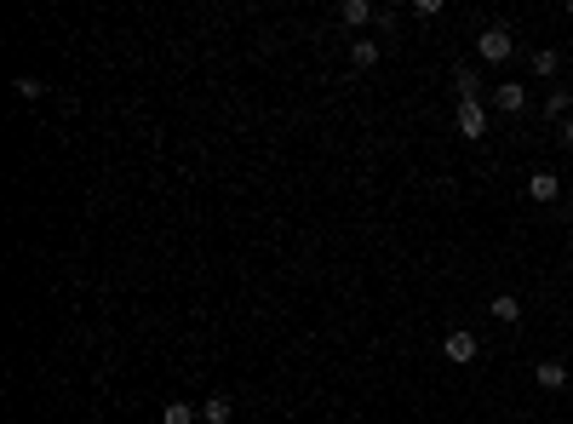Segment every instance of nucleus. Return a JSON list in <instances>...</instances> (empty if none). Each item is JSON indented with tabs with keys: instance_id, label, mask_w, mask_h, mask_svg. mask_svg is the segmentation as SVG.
<instances>
[{
	"instance_id": "obj_9",
	"label": "nucleus",
	"mask_w": 573,
	"mask_h": 424,
	"mask_svg": "<svg viewBox=\"0 0 573 424\" xmlns=\"http://www.w3.org/2000/svg\"><path fill=\"white\" fill-rule=\"evenodd\" d=\"M229 419H236V401L229 396H207L201 401V424H229Z\"/></svg>"
},
{
	"instance_id": "obj_3",
	"label": "nucleus",
	"mask_w": 573,
	"mask_h": 424,
	"mask_svg": "<svg viewBox=\"0 0 573 424\" xmlns=\"http://www.w3.org/2000/svg\"><path fill=\"white\" fill-rule=\"evenodd\" d=\"M453 92H459V103H482L487 80H482V69H476V63H459V69H453Z\"/></svg>"
},
{
	"instance_id": "obj_1",
	"label": "nucleus",
	"mask_w": 573,
	"mask_h": 424,
	"mask_svg": "<svg viewBox=\"0 0 573 424\" xmlns=\"http://www.w3.org/2000/svg\"><path fill=\"white\" fill-rule=\"evenodd\" d=\"M476 58H482V63H511V58H516V35L504 29V24H487V29L476 35Z\"/></svg>"
},
{
	"instance_id": "obj_13",
	"label": "nucleus",
	"mask_w": 573,
	"mask_h": 424,
	"mask_svg": "<svg viewBox=\"0 0 573 424\" xmlns=\"http://www.w3.org/2000/svg\"><path fill=\"white\" fill-rule=\"evenodd\" d=\"M527 69H534L539 80H550V75H557V69H562V58H557V52H550V47H539L534 58H527Z\"/></svg>"
},
{
	"instance_id": "obj_8",
	"label": "nucleus",
	"mask_w": 573,
	"mask_h": 424,
	"mask_svg": "<svg viewBox=\"0 0 573 424\" xmlns=\"http://www.w3.org/2000/svg\"><path fill=\"white\" fill-rule=\"evenodd\" d=\"M459 132L464 138H487V110L482 103H459Z\"/></svg>"
},
{
	"instance_id": "obj_11",
	"label": "nucleus",
	"mask_w": 573,
	"mask_h": 424,
	"mask_svg": "<svg viewBox=\"0 0 573 424\" xmlns=\"http://www.w3.org/2000/svg\"><path fill=\"white\" fill-rule=\"evenodd\" d=\"M534 378H539V390H568V367L562 362H539Z\"/></svg>"
},
{
	"instance_id": "obj_14",
	"label": "nucleus",
	"mask_w": 573,
	"mask_h": 424,
	"mask_svg": "<svg viewBox=\"0 0 573 424\" xmlns=\"http://www.w3.org/2000/svg\"><path fill=\"white\" fill-rule=\"evenodd\" d=\"M545 115L568 126V121H573V92H550V98H545Z\"/></svg>"
},
{
	"instance_id": "obj_10",
	"label": "nucleus",
	"mask_w": 573,
	"mask_h": 424,
	"mask_svg": "<svg viewBox=\"0 0 573 424\" xmlns=\"http://www.w3.org/2000/svg\"><path fill=\"white\" fill-rule=\"evenodd\" d=\"M378 52H385L378 40H362V35H355V47H350V69H355V75H362V69H373V63H378Z\"/></svg>"
},
{
	"instance_id": "obj_16",
	"label": "nucleus",
	"mask_w": 573,
	"mask_h": 424,
	"mask_svg": "<svg viewBox=\"0 0 573 424\" xmlns=\"http://www.w3.org/2000/svg\"><path fill=\"white\" fill-rule=\"evenodd\" d=\"M562 143H568V150H573V121H568V126H562Z\"/></svg>"
},
{
	"instance_id": "obj_6",
	"label": "nucleus",
	"mask_w": 573,
	"mask_h": 424,
	"mask_svg": "<svg viewBox=\"0 0 573 424\" xmlns=\"http://www.w3.org/2000/svg\"><path fill=\"white\" fill-rule=\"evenodd\" d=\"M487 315H493L499 327H516V322H522V299H516V292H493V304H487Z\"/></svg>"
},
{
	"instance_id": "obj_12",
	"label": "nucleus",
	"mask_w": 573,
	"mask_h": 424,
	"mask_svg": "<svg viewBox=\"0 0 573 424\" xmlns=\"http://www.w3.org/2000/svg\"><path fill=\"white\" fill-rule=\"evenodd\" d=\"M161 424H201V408H189V401H166Z\"/></svg>"
},
{
	"instance_id": "obj_2",
	"label": "nucleus",
	"mask_w": 573,
	"mask_h": 424,
	"mask_svg": "<svg viewBox=\"0 0 573 424\" xmlns=\"http://www.w3.org/2000/svg\"><path fill=\"white\" fill-rule=\"evenodd\" d=\"M476 350H482V344H476V333H471V327H453L448 338H441V355H448L453 367H471V362H476Z\"/></svg>"
},
{
	"instance_id": "obj_15",
	"label": "nucleus",
	"mask_w": 573,
	"mask_h": 424,
	"mask_svg": "<svg viewBox=\"0 0 573 424\" xmlns=\"http://www.w3.org/2000/svg\"><path fill=\"white\" fill-rule=\"evenodd\" d=\"M12 92L24 98V103H40V98H47V80H35V75H17V80H12Z\"/></svg>"
},
{
	"instance_id": "obj_4",
	"label": "nucleus",
	"mask_w": 573,
	"mask_h": 424,
	"mask_svg": "<svg viewBox=\"0 0 573 424\" xmlns=\"http://www.w3.org/2000/svg\"><path fill=\"white\" fill-rule=\"evenodd\" d=\"M557 196H562V178L550 173V166H539V173L527 178V201H534V207H550Z\"/></svg>"
},
{
	"instance_id": "obj_17",
	"label": "nucleus",
	"mask_w": 573,
	"mask_h": 424,
	"mask_svg": "<svg viewBox=\"0 0 573 424\" xmlns=\"http://www.w3.org/2000/svg\"><path fill=\"white\" fill-rule=\"evenodd\" d=\"M568 17H573V0H568Z\"/></svg>"
},
{
	"instance_id": "obj_5",
	"label": "nucleus",
	"mask_w": 573,
	"mask_h": 424,
	"mask_svg": "<svg viewBox=\"0 0 573 424\" xmlns=\"http://www.w3.org/2000/svg\"><path fill=\"white\" fill-rule=\"evenodd\" d=\"M493 110L499 115H522L527 110V87H522V80H499V87H493Z\"/></svg>"
},
{
	"instance_id": "obj_7",
	"label": "nucleus",
	"mask_w": 573,
	"mask_h": 424,
	"mask_svg": "<svg viewBox=\"0 0 573 424\" xmlns=\"http://www.w3.org/2000/svg\"><path fill=\"white\" fill-rule=\"evenodd\" d=\"M378 17V6H367V0H345V6H338V24L345 29H367Z\"/></svg>"
}]
</instances>
